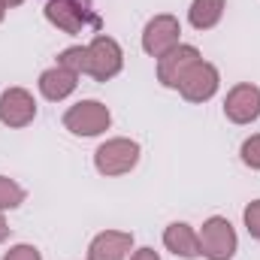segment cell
I'll return each instance as SVG.
<instances>
[{"instance_id":"obj_3","label":"cell","mask_w":260,"mask_h":260,"mask_svg":"<svg viewBox=\"0 0 260 260\" xmlns=\"http://www.w3.org/2000/svg\"><path fill=\"white\" fill-rule=\"evenodd\" d=\"M136 164H139V145L133 139H124V136L109 139L94 151V167L103 176H124Z\"/></svg>"},{"instance_id":"obj_2","label":"cell","mask_w":260,"mask_h":260,"mask_svg":"<svg viewBox=\"0 0 260 260\" xmlns=\"http://www.w3.org/2000/svg\"><path fill=\"white\" fill-rule=\"evenodd\" d=\"M197 236H200V254H203V257L230 260L233 254H236V245H239L236 230H233V224H230L227 218H221V215L209 218Z\"/></svg>"},{"instance_id":"obj_5","label":"cell","mask_w":260,"mask_h":260,"mask_svg":"<svg viewBox=\"0 0 260 260\" xmlns=\"http://www.w3.org/2000/svg\"><path fill=\"white\" fill-rule=\"evenodd\" d=\"M112 115L100 100H82L76 106H70L64 115V127L76 136H97L109 127Z\"/></svg>"},{"instance_id":"obj_18","label":"cell","mask_w":260,"mask_h":260,"mask_svg":"<svg viewBox=\"0 0 260 260\" xmlns=\"http://www.w3.org/2000/svg\"><path fill=\"white\" fill-rule=\"evenodd\" d=\"M242 218H245L248 233H251L254 239H260V200H254V203H248V206H245Z\"/></svg>"},{"instance_id":"obj_19","label":"cell","mask_w":260,"mask_h":260,"mask_svg":"<svg viewBox=\"0 0 260 260\" xmlns=\"http://www.w3.org/2000/svg\"><path fill=\"white\" fill-rule=\"evenodd\" d=\"M3 260H43V254L34 248V245H15V248H9Z\"/></svg>"},{"instance_id":"obj_17","label":"cell","mask_w":260,"mask_h":260,"mask_svg":"<svg viewBox=\"0 0 260 260\" xmlns=\"http://www.w3.org/2000/svg\"><path fill=\"white\" fill-rule=\"evenodd\" d=\"M242 164L251 167V170H260V133L248 136L242 142Z\"/></svg>"},{"instance_id":"obj_22","label":"cell","mask_w":260,"mask_h":260,"mask_svg":"<svg viewBox=\"0 0 260 260\" xmlns=\"http://www.w3.org/2000/svg\"><path fill=\"white\" fill-rule=\"evenodd\" d=\"M3 6H18V3H24V0H0Z\"/></svg>"},{"instance_id":"obj_12","label":"cell","mask_w":260,"mask_h":260,"mask_svg":"<svg viewBox=\"0 0 260 260\" xmlns=\"http://www.w3.org/2000/svg\"><path fill=\"white\" fill-rule=\"evenodd\" d=\"M164 245H167L176 257H185V260L200 257V236L191 230V224H182V221L170 224L167 233H164Z\"/></svg>"},{"instance_id":"obj_14","label":"cell","mask_w":260,"mask_h":260,"mask_svg":"<svg viewBox=\"0 0 260 260\" xmlns=\"http://www.w3.org/2000/svg\"><path fill=\"white\" fill-rule=\"evenodd\" d=\"M224 9H227V0H194L188 9V18L197 30H209L221 21Z\"/></svg>"},{"instance_id":"obj_6","label":"cell","mask_w":260,"mask_h":260,"mask_svg":"<svg viewBox=\"0 0 260 260\" xmlns=\"http://www.w3.org/2000/svg\"><path fill=\"white\" fill-rule=\"evenodd\" d=\"M179 37H182L179 18H173V15H154L145 24V30H142V49L151 58H164L167 52H173L179 46Z\"/></svg>"},{"instance_id":"obj_8","label":"cell","mask_w":260,"mask_h":260,"mask_svg":"<svg viewBox=\"0 0 260 260\" xmlns=\"http://www.w3.org/2000/svg\"><path fill=\"white\" fill-rule=\"evenodd\" d=\"M218 82H221V76H218L215 67L206 64V61H197V64L185 73V79L179 82V91H182V97H185L188 103H206V100L215 97Z\"/></svg>"},{"instance_id":"obj_9","label":"cell","mask_w":260,"mask_h":260,"mask_svg":"<svg viewBox=\"0 0 260 260\" xmlns=\"http://www.w3.org/2000/svg\"><path fill=\"white\" fill-rule=\"evenodd\" d=\"M37 118V103L24 88H6L0 94V121L6 127H27Z\"/></svg>"},{"instance_id":"obj_11","label":"cell","mask_w":260,"mask_h":260,"mask_svg":"<svg viewBox=\"0 0 260 260\" xmlns=\"http://www.w3.org/2000/svg\"><path fill=\"white\" fill-rule=\"evenodd\" d=\"M130 245H133V233L106 230V233L94 236V242L88 245V260H124Z\"/></svg>"},{"instance_id":"obj_7","label":"cell","mask_w":260,"mask_h":260,"mask_svg":"<svg viewBox=\"0 0 260 260\" xmlns=\"http://www.w3.org/2000/svg\"><path fill=\"white\" fill-rule=\"evenodd\" d=\"M224 115L233 124H251L260 118V88L251 82H242L236 88H230L227 100H224Z\"/></svg>"},{"instance_id":"obj_1","label":"cell","mask_w":260,"mask_h":260,"mask_svg":"<svg viewBox=\"0 0 260 260\" xmlns=\"http://www.w3.org/2000/svg\"><path fill=\"white\" fill-rule=\"evenodd\" d=\"M46 18L64 34H85V30L100 34L103 27L100 15L91 9V0H49Z\"/></svg>"},{"instance_id":"obj_15","label":"cell","mask_w":260,"mask_h":260,"mask_svg":"<svg viewBox=\"0 0 260 260\" xmlns=\"http://www.w3.org/2000/svg\"><path fill=\"white\" fill-rule=\"evenodd\" d=\"M58 67H64V70L76 73V76L88 73V46H70V49H64L58 55Z\"/></svg>"},{"instance_id":"obj_20","label":"cell","mask_w":260,"mask_h":260,"mask_svg":"<svg viewBox=\"0 0 260 260\" xmlns=\"http://www.w3.org/2000/svg\"><path fill=\"white\" fill-rule=\"evenodd\" d=\"M130 260H160V257H157V251H154V248H139Z\"/></svg>"},{"instance_id":"obj_10","label":"cell","mask_w":260,"mask_h":260,"mask_svg":"<svg viewBox=\"0 0 260 260\" xmlns=\"http://www.w3.org/2000/svg\"><path fill=\"white\" fill-rule=\"evenodd\" d=\"M197 61H203V58H200V52H197L194 46H182V43H179L173 52H167L164 58H157V79H160V85L179 88V82L185 79V73H188Z\"/></svg>"},{"instance_id":"obj_4","label":"cell","mask_w":260,"mask_h":260,"mask_svg":"<svg viewBox=\"0 0 260 260\" xmlns=\"http://www.w3.org/2000/svg\"><path fill=\"white\" fill-rule=\"evenodd\" d=\"M124 67V52L121 46L106 37V34H97L88 46V76H94L97 82H109L112 76H118Z\"/></svg>"},{"instance_id":"obj_13","label":"cell","mask_w":260,"mask_h":260,"mask_svg":"<svg viewBox=\"0 0 260 260\" xmlns=\"http://www.w3.org/2000/svg\"><path fill=\"white\" fill-rule=\"evenodd\" d=\"M76 85H79V76L76 73H70L64 67H52V70H46L43 76H40V91H43V97L46 100H64L70 97L73 91H76Z\"/></svg>"},{"instance_id":"obj_23","label":"cell","mask_w":260,"mask_h":260,"mask_svg":"<svg viewBox=\"0 0 260 260\" xmlns=\"http://www.w3.org/2000/svg\"><path fill=\"white\" fill-rule=\"evenodd\" d=\"M3 15H6V6H3V3H0V21H3Z\"/></svg>"},{"instance_id":"obj_21","label":"cell","mask_w":260,"mask_h":260,"mask_svg":"<svg viewBox=\"0 0 260 260\" xmlns=\"http://www.w3.org/2000/svg\"><path fill=\"white\" fill-rule=\"evenodd\" d=\"M9 236V224H6V218H3V212H0V242Z\"/></svg>"},{"instance_id":"obj_16","label":"cell","mask_w":260,"mask_h":260,"mask_svg":"<svg viewBox=\"0 0 260 260\" xmlns=\"http://www.w3.org/2000/svg\"><path fill=\"white\" fill-rule=\"evenodd\" d=\"M21 203H24V188L15 185L6 176H0V212L3 209H18Z\"/></svg>"}]
</instances>
